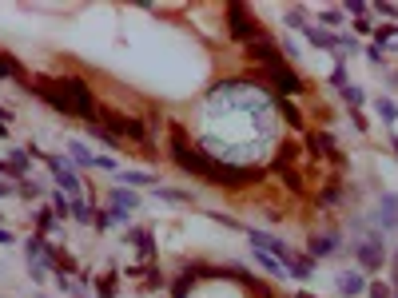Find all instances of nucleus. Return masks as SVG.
Segmentation results:
<instances>
[{"mask_svg": "<svg viewBox=\"0 0 398 298\" xmlns=\"http://www.w3.org/2000/svg\"><path fill=\"white\" fill-rule=\"evenodd\" d=\"M36 88V95L44 100V104H52L56 111H64V115H80V120H96V92L88 80L80 76H60V80H36L32 84Z\"/></svg>", "mask_w": 398, "mask_h": 298, "instance_id": "nucleus-1", "label": "nucleus"}, {"mask_svg": "<svg viewBox=\"0 0 398 298\" xmlns=\"http://www.w3.org/2000/svg\"><path fill=\"white\" fill-rule=\"evenodd\" d=\"M386 259H390V254H386V247H382V235L370 227V231L354 243V263H359L363 274H379V270L386 267Z\"/></svg>", "mask_w": 398, "mask_h": 298, "instance_id": "nucleus-2", "label": "nucleus"}, {"mask_svg": "<svg viewBox=\"0 0 398 298\" xmlns=\"http://www.w3.org/2000/svg\"><path fill=\"white\" fill-rule=\"evenodd\" d=\"M48 171H52V179H56V187H60V195H68V199H76L80 191H84V179L76 175V167H72V159H60V156H44Z\"/></svg>", "mask_w": 398, "mask_h": 298, "instance_id": "nucleus-3", "label": "nucleus"}, {"mask_svg": "<svg viewBox=\"0 0 398 298\" xmlns=\"http://www.w3.org/2000/svg\"><path fill=\"white\" fill-rule=\"evenodd\" d=\"M263 72V80H267L271 88H275V95L279 100H287V95H299L302 92V80L287 68V60H279V64H267V68H259Z\"/></svg>", "mask_w": 398, "mask_h": 298, "instance_id": "nucleus-4", "label": "nucleus"}, {"mask_svg": "<svg viewBox=\"0 0 398 298\" xmlns=\"http://www.w3.org/2000/svg\"><path fill=\"white\" fill-rule=\"evenodd\" d=\"M223 16L231 20V36H235V40H247V44H251L255 36H263V28L251 20V8H243V4H227Z\"/></svg>", "mask_w": 398, "mask_h": 298, "instance_id": "nucleus-5", "label": "nucleus"}, {"mask_svg": "<svg viewBox=\"0 0 398 298\" xmlns=\"http://www.w3.org/2000/svg\"><path fill=\"white\" fill-rule=\"evenodd\" d=\"M68 159H72V167H104V171H120L116 167V159L108 156H96L88 143H80V140H68Z\"/></svg>", "mask_w": 398, "mask_h": 298, "instance_id": "nucleus-6", "label": "nucleus"}, {"mask_svg": "<svg viewBox=\"0 0 398 298\" xmlns=\"http://www.w3.org/2000/svg\"><path fill=\"white\" fill-rule=\"evenodd\" d=\"M374 231H398V195L395 191H382L379 207H374Z\"/></svg>", "mask_w": 398, "mask_h": 298, "instance_id": "nucleus-7", "label": "nucleus"}, {"mask_svg": "<svg viewBox=\"0 0 398 298\" xmlns=\"http://www.w3.org/2000/svg\"><path fill=\"white\" fill-rule=\"evenodd\" d=\"M247 239H251V251H263V254H271V259H279V267H283V254L291 251L283 239H275V235H267V231H255V227H247Z\"/></svg>", "mask_w": 398, "mask_h": 298, "instance_id": "nucleus-8", "label": "nucleus"}, {"mask_svg": "<svg viewBox=\"0 0 398 298\" xmlns=\"http://www.w3.org/2000/svg\"><path fill=\"white\" fill-rule=\"evenodd\" d=\"M334 286H338V295H343V298H359V295H366V274L359 267H354V270H338Z\"/></svg>", "mask_w": 398, "mask_h": 298, "instance_id": "nucleus-9", "label": "nucleus"}, {"mask_svg": "<svg viewBox=\"0 0 398 298\" xmlns=\"http://www.w3.org/2000/svg\"><path fill=\"white\" fill-rule=\"evenodd\" d=\"M283 270L291 274V279L307 283V279L315 274V259H311V254H295V251H287V254H283Z\"/></svg>", "mask_w": 398, "mask_h": 298, "instance_id": "nucleus-10", "label": "nucleus"}, {"mask_svg": "<svg viewBox=\"0 0 398 298\" xmlns=\"http://www.w3.org/2000/svg\"><path fill=\"white\" fill-rule=\"evenodd\" d=\"M302 36L315 48H323V52H338V32L323 28V24H302Z\"/></svg>", "mask_w": 398, "mask_h": 298, "instance_id": "nucleus-11", "label": "nucleus"}, {"mask_svg": "<svg viewBox=\"0 0 398 298\" xmlns=\"http://www.w3.org/2000/svg\"><path fill=\"white\" fill-rule=\"evenodd\" d=\"M338 247H343L338 231H323V235L311 239V259H334V254H338Z\"/></svg>", "mask_w": 398, "mask_h": 298, "instance_id": "nucleus-12", "label": "nucleus"}, {"mask_svg": "<svg viewBox=\"0 0 398 298\" xmlns=\"http://www.w3.org/2000/svg\"><path fill=\"white\" fill-rule=\"evenodd\" d=\"M108 203L116 207V211H127V215H132V211L140 207V195H136V191H132V187H111Z\"/></svg>", "mask_w": 398, "mask_h": 298, "instance_id": "nucleus-13", "label": "nucleus"}, {"mask_svg": "<svg viewBox=\"0 0 398 298\" xmlns=\"http://www.w3.org/2000/svg\"><path fill=\"white\" fill-rule=\"evenodd\" d=\"M127 243L132 247H140V254H156V243H152V231H143V227H127Z\"/></svg>", "mask_w": 398, "mask_h": 298, "instance_id": "nucleus-14", "label": "nucleus"}, {"mask_svg": "<svg viewBox=\"0 0 398 298\" xmlns=\"http://www.w3.org/2000/svg\"><path fill=\"white\" fill-rule=\"evenodd\" d=\"M370 108H374V115H379L382 124H398V104L390 100V95H379Z\"/></svg>", "mask_w": 398, "mask_h": 298, "instance_id": "nucleus-15", "label": "nucleus"}, {"mask_svg": "<svg viewBox=\"0 0 398 298\" xmlns=\"http://www.w3.org/2000/svg\"><path fill=\"white\" fill-rule=\"evenodd\" d=\"M124 187H156V175L152 171H116Z\"/></svg>", "mask_w": 398, "mask_h": 298, "instance_id": "nucleus-16", "label": "nucleus"}, {"mask_svg": "<svg viewBox=\"0 0 398 298\" xmlns=\"http://www.w3.org/2000/svg\"><path fill=\"white\" fill-rule=\"evenodd\" d=\"M28 163H32V156H28V151H20V147H16V151H8V163H4V175H24V171H28Z\"/></svg>", "mask_w": 398, "mask_h": 298, "instance_id": "nucleus-17", "label": "nucleus"}, {"mask_svg": "<svg viewBox=\"0 0 398 298\" xmlns=\"http://www.w3.org/2000/svg\"><path fill=\"white\" fill-rule=\"evenodd\" d=\"M152 195L156 199H168V203H191V191H175V187H152Z\"/></svg>", "mask_w": 398, "mask_h": 298, "instance_id": "nucleus-18", "label": "nucleus"}, {"mask_svg": "<svg viewBox=\"0 0 398 298\" xmlns=\"http://www.w3.org/2000/svg\"><path fill=\"white\" fill-rule=\"evenodd\" d=\"M255 254V263L267 270V274H275V279H287V270L279 267V259H271V254H263V251H251Z\"/></svg>", "mask_w": 398, "mask_h": 298, "instance_id": "nucleus-19", "label": "nucleus"}, {"mask_svg": "<svg viewBox=\"0 0 398 298\" xmlns=\"http://www.w3.org/2000/svg\"><path fill=\"white\" fill-rule=\"evenodd\" d=\"M0 76H8V80H24V68L12 60V56H4L0 52Z\"/></svg>", "mask_w": 398, "mask_h": 298, "instance_id": "nucleus-20", "label": "nucleus"}, {"mask_svg": "<svg viewBox=\"0 0 398 298\" xmlns=\"http://www.w3.org/2000/svg\"><path fill=\"white\" fill-rule=\"evenodd\" d=\"M343 100H347L350 108L359 111V108H363V104H366V92H363V88H359V84H347V88H343Z\"/></svg>", "mask_w": 398, "mask_h": 298, "instance_id": "nucleus-21", "label": "nucleus"}, {"mask_svg": "<svg viewBox=\"0 0 398 298\" xmlns=\"http://www.w3.org/2000/svg\"><path fill=\"white\" fill-rule=\"evenodd\" d=\"M72 219H76V223H88V227H92L96 211H92L88 203H84V199H72Z\"/></svg>", "mask_w": 398, "mask_h": 298, "instance_id": "nucleus-22", "label": "nucleus"}, {"mask_svg": "<svg viewBox=\"0 0 398 298\" xmlns=\"http://www.w3.org/2000/svg\"><path fill=\"white\" fill-rule=\"evenodd\" d=\"M318 24L323 28H338L343 24V8H318Z\"/></svg>", "mask_w": 398, "mask_h": 298, "instance_id": "nucleus-23", "label": "nucleus"}, {"mask_svg": "<svg viewBox=\"0 0 398 298\" xmlns=\"http://www.w3.org/2000/svg\"><path fill=\"white\" fill-rule=\"evenodd\" d=\"M366 298H395L390 283H366Z\"/></svg>", "mask_w": 398, "mask_h": 298, "instance_id": "nucleus-24", "label": "nucleus"}, {"mask_svg": "<svg viewBox=\"0 0 398 298\" xmlns=\"http://www.w3.org/2000/svg\"><path fill=\"white\" fill-rule=\"evenodd\" d=\"M331 84H334V88H338V92H343V88H347V84H350V80H347V60H334Z\"/></svg>", "mask_w": 398, "mask_h": 298, "instance_id": "nucleus-25", "label": "nucleus"}, {"mask_svg": "<svg viewBox=\"0 0 398 298\" xmlns=\"http://www.w3.org/2000/svg\"><path fill=\"white\" fill-rule=\"evenodd\" d=\"M36 231H40V235H52V231H56V215H52V211H40V215H36Z\"/></svg>", "mask_w": 398, "mask_h": 298, "instance_id": "nucleus-26", "label": "nucleus"}, {"mask_svg": "<svg viewBox=\"0 0 398 298\" xmlns=\"http://www.w3.org/2000/svg\"><path fill=\"white\" fill-rule=\"evenodd\" d=\"M363 52H366V60H370V64H382V48L379 44H366Z\"/></svg>", "mask_w": 398, "mask_h": 298, "instance_id": "nucleus-27", "label": "nucleus"}, {"mask_svg": "<svg viewBox=\"0 0 398 298\" xmlns=\"http://www.w3.org/2000/svg\"><path fill=\"white\" fill-rule=\"evenodd\" d=\"M100 298H116V279H104V283H100Z\"/></svg>", "mask_w": 398, "mask_h": 298, "instance_id": "nucleus-28", "label": "nucleus"}, {"mask_svg": "<svg viewBox=\"0 0 398 298\" xmlns=\"http://www.w3.org/2000/svg\"><path fill=\"white\" fill-rule=\"evenodd\" d=\"M338 199H343V191H338V187H327V191H323V203H338Z\"/></svg>", "mask_w": 398, "mask_h": 298, "instance_id": "nucleus-29", "label": "nucleus"}, {"mask_svg": "<svg viewBox=\"0 0 398 298\" xmlns=\"http://www.w3.org/2000/svg\"><path fill=\"white\" fill-rule=\"evenodd\" d=\"M20 195H24V199H36V195H40V187H36V183H20Z\"/></svg>", "mask_w": 398, "mask_h": 298, "instance_id": "nucleus-30", "label": "nucleus"}, {"mask_svg": "<svg viewBox=\"0 0 398 298\" xmlns=\"http://www.w3.org/2000/svg\"><path fill=\"white\" fill-rule=\"evenodd\" d=\"M8 243H16V239H12V231H0V247H8Z\"/></svg>", "mask_w": 398, "mask_h": 298, "instance_id": "nucleus-31", "label": "nucleus"}, {"mask_svg": "<svg viewBox=\"0 0 398 298\" xmlns=\"http://www.w3.org/2000/svg\"><path fill=\"white\" fill-rule=\"evenodd\" d=\"M12 191H16V187H8V183H0V199H8Z\"/></svg>", "mask_w": 398, "mask_h": 298, "instance_id": "nucleus-32", "label": "nucleus"}, {"mask_svg": "<svg viewBox=\"0 0 398 298\" xmlns=\"http://www.w3.org/2000/svg\"><path fill=\"white\" fill-rule=\"evenodd\" d=\"M390 147H395V151H398V136H395V131H390Z\"/></svg>", "mask_w": 398, "mask_h": 298, "instance_id": "nucleus-33", "label": "nucleus"}, {"mask_svg": "<svg viewBox=\"0 0 398 298\" xmlns=\"http://www.w3.org/2000/svg\"><path fill=\"white\" fill-rule=\"evenodd\" d=\"M299 298H315V295H311V290H302V295H299Z\"/></svg>", "mask_w": 398, "mask_h": 298, "instance_id": "nucleus-34", "label": "nucleus"}, {"mask_svg": "<svg viewBox=\"0 0 398 298\" xmlns=\"http://www.w3.org/2000/svg\"><path fill=\"white\" fill-rule=\"evenodd\" d=\"M0 175H4V159H0Z\"/></svg>", "mask_w": 398, "mask_h": 298, "instance_id": "nucleus-35", "label": "nucleus"}, {"mask_svg": "<svg viewBox=\"0 0 398 298\" xmlns=\"http://www.w3.org/2000/svg\"><path fill=\"white\" fill-rule=\"evenodd\" d=\"M395 40H398V24H395Z\"/></svg>", "mask_w": 398, "mask_h": 298, "instance_id": "nucleus-36", "label": "nucleus"}, {"mask_svg": "<svg viewBox=\"0 0 398 298\" xmlns=\"http://www.w3.org/2000/svg\"><path fill=\"white\" fill-rule=\"evenodd\" d=\"M40 298H44V295H40Z\"/></svg>", "mask_w": 398, "mask_h": 298, "instance_id": "nucleus-37", "label": "nucleus"}, {"mask_svg": "<svg viewBox=\"0 0 398 298\" xmlns=\"http://www.w3.org/2000/svg\"><path fill=\"white\" fill-rule=\"evenodd\" d=\"M395 286H398V283H395Z\"/></svg>", "mask_w": 398, "mask_h": 298, "instance_id": "nucleus-38", "label": "nucleus"}]
</instances>
